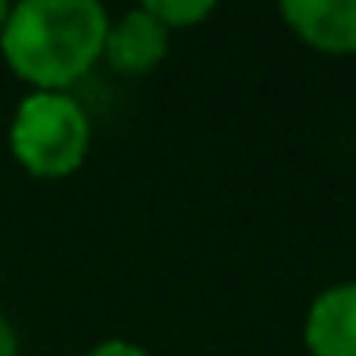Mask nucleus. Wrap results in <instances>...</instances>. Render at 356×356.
<instances>
[{
    "label": "nucleus",
    "mask_w": 356,
    "mask_h": 356,
    "mask_svg": "<svg viewBox=\"0 0 356 356\" xmlns=\"http://www.w3.org/2000/svg\"><path fill=\"white\" fill-rule=\"evenodd\" d=\"M108 24L96 0H24L8 8L0 54L35 92H65L104 58Z\"/></svg>",
    "instance_id": "nucleus-1"
},
{
    "label": "nucleus",
    "mask_w": 356,
    "mask_h": 356,
    "mask_svg": "<svg viewBox=\"0 0 356 356\" xmlns=\"http://www.w3.org/2000/svg\"><path fill=\"white\" fill-rule=\"evenodd\" d=\"M12 157L39 180H62L92 149V119L70 92H31L12 119Z\"/></svg>",
    "instance_id": "nucleus-2"
},
{
    "label": "nucleus",
    "mask_w": 356,
    "mask_h": 356,
    "mask_svg": "<svg viewBox=\"0 0 356 356\" xmlns=\"http://www.w3.org/2000/svg\"><path fill=\"white\" fill-rule=\"evenodd\" d=\"M165 54H169V31L138 4L108 24L100 62H108V70L119 77H142V73L157 70Z\"/></svg>",
    "instance_id": "nucleus-3"
},
{
    "label": "nucleus",
    "mask_w": 356,
    "mask_h": 356,
    "mask_svg": "<svg viewBox=\"0 0 356 356\" xmlns=\"http://www.w3.org/2000/svg\"><path fill=\"white\" fill-rule=\"evenodd\" d=\"M302 341L310 356H356V280L325 287L310 302Z\"/></svg>",
    "instance_id": "nucleus-4"
},
{
    "label": "nucleus",
    "mask_w": 356,
    "mask_h": 356,
    "mask_svg": "<svg viewBox=\"0 0 356 356\" xmlns=\"http://www.w3.org/2000/svg\"><path fill=\"white\" fill-rule=\"evenodd\" d=\"M287 27L322 54H356V0H287Z\"/></svg>",
    "instance_id": "nucleus-5"
},
{
    "label": "nucleus",
    "mask_w": 356,
    "mask_h": 356,
    "mask_svg": "<svg viewBox=\"0 0 356 356\" xmlns=\"http://www.w3.org/2000/svg\"><path fill=\"white\" fill-rule=\"evenodd\" d=\"M142 8L172 35V31H188V27L203 24L215 12V4H207V0H149Z\"/></svg>",
    "instance_id": "nucleus-6"
},
{
    "label": "nucleus",
    "mask_w": 356,
    "mask_h": 356,
    "mask_svg": "<svg viewBox=\"0 0 356 356\" xmlns=\"http://www.w3.org/2000/svg\"><path fill=\"white\" fill-rule=\"evenodd\" d=\"M85 356H154V353H146L142 345H134V341H127V337H108V341H100V345H92Z\"/></svg>",
    "instance_id": "nucleus-7"
},
{
    "label": "nucleus",
    "mask_w": 356,
    "mask_h": 356,
    "mask_svg": "<svg viewBox=\"0 0 356 356\" xmlns=\"http://www.w3.org/2000/svg\"><path fill=\"white\" fill-rule=\"evenodd\" d=\"M0 356H19V337L4 314H0Z\"/></svg>",
    "instance_id": "nucleus-8"
},
{
    "label": "nucleus",
    "mask_w": 356,
    "mask_h": 356,
    "mask_svg": "<svg viewBox=\"0 0 356 356\" xmlns=\"http://www.w3.org/2000/svg\"><path fill=\"white\" fill-rule=\"evenodd\" d=\"M4 19H8V4L0 0V31H4Z\"/></svg>",
    "instance_id": "nucleus-9"
}]
</instances>
